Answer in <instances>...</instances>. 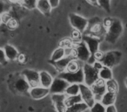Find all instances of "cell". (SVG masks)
<instances>
[{
    "mask_svg": "<svg viewBox=\"0 0 127 112\" xmlns=\"http://www.w3.org/2000/svg\"><path fill=\"white\" fill-rule=\"evenodd\" d=\"M50 94L49 89H46L42 86H37V87L31 88L29 90V95L34 100H39L44 98Z\"/></svg>",
    "mask_w": 127,
    "mask_h": 112,
    "instance_id": "cell-13",
    "label": "cell"
},
{
    "mask_svg": "<svg viewBox=\"0 0 127 112\" xmlns=\"http://www.w3.org/2000/svg\"><path fill=\"white\" fill-rule=\"evenodd\" d=\"M73 53H74L75 59L78 60L83 63H86L92 56V53L89 51L88 47L82 40L78 42H74Z\"/></svg>",
    "mask_w": 127,
    "mask_h": 112,
    "instance_id": "cell-3",
    "label": "cell"
},
{
    "mask_svg": "<svg viewBox=\"0 0 127 112\" xmlns=\"http://www.w3.org/2000/svg\"><path fill=\"white\" fill-rule=\"evenodd\" d=\"M88 109V105L84 103V102H82V103H77V104H74L72 106L67 107L65 112H85Z\"/></svg>",
    "mask_w": 127,
    "mask_h": 112,
    "instance_id": "cell-22",
    "label": "cell"
},
{
    "mask_svg": "<svg viewBox=\"0 0 127 112\" xmlns=\"http://www.w3.org/2000/svg\"><path fill=\"white\" fill-rule=\"evenodd\" d=\"M83 72H84V78L85 82L84 83L85 85L92 87L96 82L99 79L98 77V70H97L93 67V65L85 63L83 66Z\"/></svg>",
    "mask_w": 127,
    "mask_h": 112,
    "instance_id": "cell-5",
    "label": "cell"
},
{
    "mask_svg": "<svg viewBox=\"0 0 127 112\" xmlns=\"http://www.w3.org/2000/svg\"><path fill=\"white\" fill-rule=\"evenodd\" d=\"M22 75L25 78L31 88L40 85L39 82V72L32 69H25L22 72Z\"/></svg>",
    "mask_w": 127,
    "mask_h": 112,
    "instance_id": "cell-10",
    "label": "cell"
},
{
    "mask_svg": "<svg viewBox=\"0 0 127 112\" xmlns=\"http://www.w3.org/2000/svg\"><path fill=\"white\" fill-rule=\"evenodd\" d=\"M112 71L111 68H108V67H103L100 70L98 71V77L100 80L104 81V82H107V81L112 79Z\"/></svg>",
    "mask_w": 127,
    "mask_h": 112,
    "instance_id": "cell-21",
    "label": "cell"
},
{
    "mask_svg": "<svg viewBox=\"0 0 127 112\" xmlns=\"http://www.w3.org/2000/svg\"><path fill=\"white\" fill-rule=\"evenodd\" d=\"M105 112H117V109L115 105H110L107 106L105 109Z\"/></svg>",
    "mask_w": 127,
    "mask_h": 112,
    "instance_id": "cell-32",
    "label": "cell"
},
{
    "mask_svg": "<svg viewBox=\"0 0 127 112\" xmlns=\"http://www.w3.org/2000/svg\"><path fill=\"white\" fill-rule=\"evenodd\" d=\"M104 21H106L104 22V39L110 44H115L123 34V24L118 18H108Z\"/></svg>",
    "mask_w": 127,
    "mask_h": 112,
    "instance_id": "cell-1",
    "label": "cell"
},
{
    "mask_svg": "<svg viewBox=\"0 0 127 112\" xmlns=\"http://www.w3.org/2000/svg\"><path fill=\"white\" fill-rule=\"evenodd\" d=\"M125 87H126V89H127V78L125 80Z\"/></svg>",
    "mask_w": 127,
    "mask_h": 112,
    "instance_id": "cell-36",
    "label": "cell"
},
{
    "mask_svg": "<svg viewBox=\"0 0 127 112\" xmlns=\"http://www.w3.org/2000/svg\"><path fill=\"white\" fill-rule=\"evenodd\" d=\"M79 92H80V84L75 83V84H69V86L66 89L64 94L67 96H71L79 95Z\"/></svg>",
    "mask_w": 127,
    "mask_h": 112,
    "instance_id": "cell-23",
    "label": "cell"
},
{
    "mask_svg": "<svg viewBox=\"0 0 127 112\" xmlns=\"http://www.w3.org/2000/svg\"><path fill=\"white\" fill-rule=\"evenodd\" d=\"M37 0H21V3L25 7L28 9H34L37 5Z\"/></svg>",
    "mask_w": 127,
    "mask_h": 112,
    "instance_id": "cell-28",
    "label": "cell"
},
{
    "mask_svg": "<svg viewBox=\"0 0 127 112\" xmlns=\"http://www.w3.org/2000/svg\"><path fill=\"white\" fill-rule=\"evenodd\" d=\"M59 2L60 0H49V3L50 4H51V8H57L58 6V4H59Z\"/></svg>",
    "mask_w": 127,
    "mask_h": 112,
    "instance_id": "cell-31",
    "label": "cell"
},
{
    "mask_svg": "<svg viewBox=\"0 0 127 112\" xmlns=\"http://www.w3.org/2000/svg\"><path fill=\"white\" fill-rule=\"evenodd\" d=\"M105 85H106V91L116 93V94L118 93V83H117V82L113 78L107 81V82H105Z\"/></svg>",
    "mask_w": 127,
    "mask_h": 112,
    "instance_id": "cell-25",
    "label": "cell"
},
{
    "mask_svg": "<svg viewBox=\"0 0 127 112\" xmlns=\"http://www.w3.org/2000/svg\"><path fill=\"white\" fill-rule=\"evenodd\" d=\"M82 41L86 45L92 55H93L96 52L99 50L98 47L100 44V39L97 36L92 35V34H85L82 36Z\"/></svg>",
    "mask_w": 127,
    "mask_h": 112,
    "instance_id": "cell-7",
    "label": "cell"
},
{
    "mask_svg": "<svg viewBox=\"0 0 127 112\" xmlns=\"http://www.w3.org/2000/svg\"><path fill=\"white\" fill-rule=\"evenodd\" d=\"M79 95L81 96V98L85 103L88 105L89 108H92L93 104L95 103L96 100L94 98V95L92 91V89L89 86L85 85V83L80 84V92Z\"/></svg>",
    "mask_w": 127,
    "mask_h": 112,
    "instance_id": "cell-8",
    "label": "cell"
},
{
    "mask_svg": "<svg viewBox=\"0 0 127 112\" xmlns=\"http://www.w3.org/2000/svg\"><path fill=\"white\" fill-rule=\"evenodd\" d=\"M74 59H75L74 55H65L64 57L62 58L59 61H56V62H51V63L54 66V68H56L59 73H61V72L65 71V70L67 69L68 65H69L70 62Z\"/></svg>",
    "mask_w": 127,
    "mask_h": 112,
    "instance_id": "cell-14",
    "label": "cell"
},
{
    "mask_svg": "<svg viewBox=\"0 0 127 112\" xmlns=\"http://www.w3.org/2000/svg\"><path fill=\"white\" fill-rule=\"evenodd\" d=\"M122 59V53L117 50H113V51L106 52L103 55V58L101 60L103 66L108 67V68H111L113 67L117 66L119 64Z\"/></svg>",
    "mask_w": 127,
    "mask_h": 112,
    "instance_id": "cell-4",
    "label": "cell"
},
{
    "mask_svg": "<svg viewBox=\"0 0 127 112\" xmlns=\"http://www.w3.org/2000/svg\"><path fill=\"white\" fill-rule=\"evenodd\" d=\"M89 3L92 4H95V5H97V0H87Z\"/></svg>",
    "mask_w": 127,
    "mask_h": 112,
    "instance_id": "cell-33",
    "label": "cell"
},
{
    "mask_svg": "<svg viewBox=\"0 0 127 112\" xmlns=\"http://www.w3.org/2000/svg\"><path fill=\"white\" fill-rule=\"evenodd\" d=\"M9 2L11 3H18V2H21V0H8Z\"/></svg>",
    "mask_w": 127,
    "mask_h": 112,
    "instance_id": "cell-34",
    "label": "cell"
},
{
    "mask_svg": "<svg viewBox=\"0 0 127 112\" xmlns=\"http://www.w3.org/2000/svg\"><path fill=\"white\" fill-rule=\"evenodd\" d=\"M10 9V5L8 2H5L4 0H0V16L6 13Z\"/></svg>",
    "mask_w": 127,
    "mask_h": 112,
    "instance_id": "cell-29",
    "label": "cell"
},
{
    "mask_svg": "<svg viewBox=\"0 0 127 112\" xmlns=\"http://www.w3.org/2000/svg\"><path fill=\"white\" fill-rule=\"evenodd\" d=\"M82 102H83V100L81 98V96L80 95H77V96H67L65 99V104L66 107H70L74 104H77V103H82Z\"/></svg>",
    "mask_w": 127,
    "mask_h": 112,
    "instance_id": "cell-24",
    "label": "cell"
},
{
    "mask_svg": "<svg viewBox=\"0 0 127 112\" xmlns=\"http://www.w3.org/2000/svg\"><path fill=\"white\" fill-rule=\"evenodd\" d=\"M58 77L64 79L69 84H82L85 82L83 68L77 71H64L58 74Z\"/></svg>",
    "mask_w": 127,
    "mask_h": 112,
    "instance_id": "cell-2",
    "label": "cell"
},
{
    "mask_svg": "<svg viewBox=\"0 0 127 112\" xmlns=\"http://www.w3.org/2000/svg\"><path fill=\"white\" fill-rule=\"evenodd\" d=\"M7 62V59H6L5 53H4V49L0 48V64L4 65Z\"/></svg>",
    "mask_w": 127,
    "mask_h": 112,
    "instance_id": "cell-30",
    "label": "cell"
},
{
    "mask_svg": "<svg viewBox=\"0 0 127 112\" xmlns=\"http://www.w3.org/2000/svg\"><path fill=\"white\" fill-rule=\"evenodd\" d=\"M36 8L43 14H50L51 11V6L49 3V0H37Z\"/></svg>",
    "mask_w": 127,
    "mask_h": 112,
    "instance_id": "cell-18",
    "label": "cell"
},
{
    "mask_svg": "<svg viewBox=\"0 0 127 112\" xmlns=\"http://www.w3.org/2000/svg\"><path fill=\"white\" fill-rule=\"evenodd\" d=\"M4 53H5L7 61H17V60H18L19 53H18V49H17L15 46H11V45H6L4 47Z\"/></svg>",
    "mask_w": 127,
    "mask_h": 112,
    "instance_id": "cell-17",
    "label": "cell"
},
{
    "mask_svg": "<svg viewBox=\"0 0 127 112\" xmlns=\"http://www.w3.org/2000/svg\"><path fill=\"white\" fill-rule=\"evenodd\" d=\"M97 5L107 12L111 11V0H97Z\"/></svg>",
    "mask_w": 127,
    "mask_h": 112,
    "instance_id": "cell-26",
    "label": "cell"
},
{
    "mask_svg": "<svg viewBox=\"0 0 127 112\" xmlns=\"http://www.w3.org/2000/svg\"><path fill=\"white\" fill-rule=\"evenodd\" d=\"M106 107L100 102H95L93 106L91 108V112H105Z\"/></svg>",
    "mask_w": 127,
    "mask_h": 112,
    "instance_id": "cell-27",
    "label": "cell"
},
{
    "mask_svg": "<svg viewBox=\"0 0 127 112\" xmlns=\"http://www.w3.org/2000/svg\"><path fill=\"white\" fill-rule=\"evenodd\" d=\"M66 55L65 48L63 47V46H59L57 49L54 50V52L51 54V60H50V62H56V61L61 60L62 58H64Z\"/></svg>",
    "mask_w": 127,
    "mask_h": 112,
    "instance_id": "cell-20",
    "label": "cell"
},
{
    "mask_svg": "<svg viewBox=\"0 0 127 112\" xmlns=\"http://www.w3.org/2000/svg\"><path fill=\"white\" fill-rule=\"evenodd\" d=\"M69 20L71 25L74 28V30L78 31L81 33L86 31L89 25V21L86 18L78 14H76V13H71L69 15Z\"/></svg>",
    "mask_w": 127,
    "mask_h": 112,
    "instance_id": "cell-6",
    "label": "cell"
},
{
    "mask_svg": "<svg viewBox=\"0 0 127 112\" xmlns=\"http://www.w3.org/2000/svg\"><path fill=\"white\" fill-rule=\"evenodd\" d=\"M67 97L65 94H52L51 95V101L54 104L55 110L57 112H65L66 104L65 99Z\"/></svg>",
    "mask_w": 127,
    "mask_h": 112,
    "instance_id": "cell-11",
    "label": "cell"
},
{
    "mask_svg": "<svg viewBox=\"0 0 127 112\" xmlns=\"http://www.w3.org/2000/svg\"><path fill=\"white\" fill-rule=\"evenodd\" d=\"M53 77L47 71H41L39 72V82H40V86L46 89H50L51 83L53 82Z\"/></svg>",
    "mask_w": 127,
    "mask_h": 112,
    "instance_id": "cell-16",
    "label": "cell"
},
{
    "mask_svg": "<svg viewBox=\"0 0 127 112\" xmlns=\"http://www.w3.org/2000/svg\"><path fill=\"white\" fill-rule=\"evenodd\" d=\"M69 86L66 81L64 79L60 78V77H56L53 79V82L51 83V87H50L49 90L51 95L52 94H64L65 93L66 89Z\"/></svg>",
    "mask_w": 127,
    "mask_h": 112,
    "instance_id": "cell-9",
    "label": "cell"
},
{
    "mask_svg": "<svg viewBox=\"0 0 127 112\" xmlns=\"http://www.w3.org/2000/svg\"><path fill=\"white\" fill-rule=\"evenodd\" d=\"M3 23V17L0 16V25H1V24Z\"/></svg>",
    "mask_w": 127,
    "mask_h": 112,
    "instance_id": "cell-35",
    "label": "cell"
},
{
    "mask_svg": "<svg viewBox=\"0 0 127 112\" xmlns=\"http://www.w3.org/2000/svg\"><path fill=\"white\" fill-rule=\"evenodd\" d=\"M116 93L110 92V91H106L105 94L101 98L100 103L105 107L110 106V105H114L115 102H116Z\"/></svg>",
    "mask_w": 127,
    "mask_h": 112,
    "instance_id": "cell-19",
    "label": "cell"
},
{
    "mask_svg": "<svg viewBox=\"0 0 127 112\" xmlns=\"http://www.w3.org/2000/svg\"><path fill=\"white\" fill-rule=\"evenodd\" d=\"M14 87L15 89L18 93H21V94H25V93L29 92V90L31 89L29 83L27 82V81L25 80V78L23 75H21L20 77H18V79L15 80Z\"/></svg>",
    "mask_w": 127,
    "mask_h": 112,
    "instance_id": "cell-15",
    "label": "cell"
},
{
    "mask_svg": "<svg viewBox=\"0 0 127 112\" xmlns=\"http://www.w3.org/2000/svg\"><path fill=\"white\" fill-rule=\"evenodd\" d=\"M91 89H92V91L94 95V98H95L96 102H100L101 98L103 97V96H104L106 92L105 82L98 79V80L91 87Z\"/></svg>",
    "mask_w": 127,
    "mask_h": 112,
    "instance_id": "cell-12",
    "label": "cell"
}]
</instances>
